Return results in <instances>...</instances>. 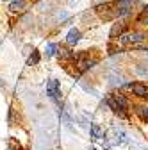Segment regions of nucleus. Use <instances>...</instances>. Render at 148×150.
<instances>
[{
	"label": "nucleus",
	"mask_w": 148,
	"mask_h": 150,
	"mask_svg": "<svg viewBox=\"0 0 148 150\" xmlns=\"http://www.w3.org/2000/svg\"><path fill=\"white\" fill-rule=\"evenodd\" d=\"M132 6H134V0H118L114 2V7H116V14L118 16H127L132 13Z\"/></svg>",
	"instance_id": "1"
},
{
	"label": "nucleus",
	"mask_w": 148,
	"mask_h": 150,
	"mask_svg": "<svg viewBox=\"0 0 148 150\" xmlns=\"http://www.w3.org/2000/svg\"><path fill=\"white\" fill-rule=\"evenodd\" d=\"M93 64H97V61H95V59H89V55H87V54H82L80 57L77 59V63H75V66H77V73L80 75L82 71H86V70H89V68H93Z\"/></svg>",
	"instance_id": "2"
},
{
	"label": "nucleus",
	"mask_w": 148,
	"mask_h": 150,
	"mask_svg": "<svg viewBox=\"0 0 148 150\" xmlns=\"http://www.w3.org/2000/svg\"><path fill=\"white\" fill-rule=\"evenodd\" d=\"M141 40H144V34H141V32H125L120 36L121 45H134V43H139Z\"/></svg>",
	"instance_id": "3"
},
{
	"label": "nucleus",
	"mask_w": 148,
	"mask_h": 150,
	"mask_svg": "<svg viewBox=\"0 0 148 150\" xmlns=\"http://www.w3.org/2000/svg\"><path fill=\"white\" fill-rule=\"evenodd\" d=\"M47 95L50 98H59L61 97V84H59V81L52 79V81L47 82Z\"/></svg>",
	"instance_id": "4"
},
{
	"label": "nucleus",
	"mask_w": 148,
	"mask_h": 150,
	"mask_svg": "<svg viewBox=\"0 0 148 150\" xmlns=\"http://www.w3.org/2000/svg\"><path fill=\"white\" fill-rule=\"evenodd\" d=\"M127 89H130L136 97H139V98H148V88L144 86V84H141V82H134V84H128L127 86Z\"/></svg>",
	"instance_id": "5"
},
{
	"label": "nucleus",
	"mask_w": 148,
	"mask_h": 150,
	"mask_svg": "<svg viewBox=\"0 0 148 150\" xmlns=\"http://www.w3.org/2000/svg\"><path fill=\"white\" fill-rule=\"evenodd\" d=\"M79 40H80V30H77V29H71L68 32V36H66V43L68 45H75V43H79Z\"/></svg>",
	"instance_id": "6"
},
{
	"label": "nucleus",
	"mask_w": 148,
	"mask_h": 150,
	"mask_svg": "<svg viewBox=\"0 0 148 150\" xmlns=\"http://www.w3.org/2000/svg\"><path fill=\"white\" fill-rule=\"evenodd\" d=\"M107 104H109V107H111V109H113V112H116L118 116H121V118H125V116H127V112H125V111H121V109L118 107V104L114 102V98H113V97L107 98Z\"/></svg>",
	"instance_id": "7"
},
{
	"label": "nucleus",
	"mask_w": 148,
	"mask_h": 150,
	"mask_svg": "<svg viewBox=\"0 0 148 150\" xmlns=\"http://www.w3.org/2000/svg\"><path fill=\"white\" fill-rule=\"evenodd\" d=\"M123 30H125V23H114L113 29H111V38H113V40H116V36L120 38Z\"/></svg>",
	"instance_id": "8"
},
{
	"label": "nucleus",
	"mask_w": 148,
	"mask_h": 150,
	"mask_svg": "<svg viewBox=\"0 0 148 150\" xmlns=\"http://www.w3.org/2000/svg\"><path fill=\"white\" fill-rule=\"evenodd\" d=\"M113 98H114V102L118 104V107H120L121 111H127V109H128V100H127L123 95H114Z\"/></svg>",
	"instance_id": "9"
},
{
	"label": "nucleus",
	"mask_w": 148,
	"mask_h": 150,
	"mask_svg": "<svg viewBox=\"0 0 148 150\" xmlns=\"http://www.w3.org/2000/svg\"><path fill=\"white\" fill-rule=\"evenodd\" d=\"M91 138H93V139H100V138H102V129H100L98 123H93V125H91Z\"/></svg>",
	"instance_id": "10"
},
{
	"label": "nucleus",
	"mask_w": 148,
	"mask_h": 150,
	"mask_svg": "<svg viewBox=\"0 0 148 150\" xmlns=\"http://www.w3.org/2000/svg\"><path fill=\"white\" fill-rule=\"evenodd\" d=\"M23 7H25V0H13L11 6H9L11 11H20V9H23Z\"/></svg>",
	"instance_id": "11"
},
{
	"label": "nucleus",
	"mask_w": 148,
	"mask_h": 150,
	"mask_svg": "<svg viewBox=\"0 0 148 150\" xmlns=\"http://www.w3.org/2000/svg\"><path fill=\"white\" fill-rule=\"evenodd\" d=\"M137 115H139V118H141L143 122L148 123V105H141V107H137Z\"/></svg>",
	"instance_id": "12"
},
{
	"label": "nucleus",
	"mask_w": 148,
	"mask_h": 150,
	"mask_svg": "<svg viewBox=\"0 0 148 150\" xmlns=\"http://www.w3.org/2000/svg\"><path fill=\"white\" fill-rule=\"evenodd\" d=\"M27 63H29L30 66H32V64H38V63H39V52H38V50H34V52H32V55L29 57V61H27Z\"/></svg>",
	"instance_id": "13"
},
{
	"label": "nucleus",
	"mask_w": 148,
	"mask_h": 150,
	"mask_svg": "<svg viewBox=\"0 0 148 150\" xmlns=\"http://www.w3.org/2000/svg\"><path fill=\"white\" fill-rule=\"evenodd\" d=\"M55 52H57V45H55V43L47 45V55H48V57H52V55H54Z\"/></svg>",
	"instance_id": "14"
},
{
	"label": "nucleus",
	"mask_w": 148,
	"mask_h": 150,
	"mask_svg": "<svg viewBox=\"0 0 148 150\" xmlns=\"http://www.w3.org/2000/svg\"><path fill=\"white\" fill-rule=\"evenodd\" d=\"M59 55H61L63 59H73V57H75V54H71L70 50H61V52H59Z\"/></svg>",
	"instance_id": "15"
},
{
	"label": "nucleus",
	"mask_w": 148,
	"mask_h": 150,
	"mask_svg": "<svg viewBox=\"0 0 148 150\" xmlns=\"http://www.w3.org/2000/svg\"><path fill=\"white\" fill-rule=\"evenodd\" d=\"M139 22H141V23H144V25H148V13H146V14H143V16L139 18Z\"/></svg>",
	"instance_id": "16"
},
{
	"label": "nucleus",
	"mask_w": 148,
	"mask_h": 150,
	"mask_svg": "<svg viewBox=\"0 0 148 150\" xmlns=\"http://www.w3.org/2000/svg\"><path fill=\"white\" fill-rule=\"evenodd\" d=\"M11 145H13V150H22V148H20V145H16V143H14V141H13V143H11Z\"/></svg>",
	"instance_id": "17"
},
{
	"label": "nucleus",
	"mask_w": 148,
	"mask_h": 150,
	"mask_svg": "<svg viewBox=\"0 0 148 150\" xmlns=\"http://www.w3.org/2000/svg\"><path fill=\"white\" fill-rule=\"evenodd\" d=\"M144 11H146V13H148V6H146V7H144Z\"/></svg>",
	"instance_id": "18"
}]
</instances>
